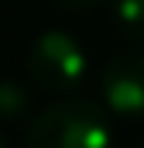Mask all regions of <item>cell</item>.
Returning <instances> with one entry per match:
<instances>
[{"mask_svg":"<svg viewBox=\"0 0 144 148\" xmlns=\"http://www.w3.org/2000/svg\"><path fill=\"white\" fill-rule=\"evenodd\" d=\"M28 148H113L110 110L93 100H62L35 114Z\"/></svg>","mask_w":144,"mask_h":148,"instance_id":"1","label":"cell"},{"mask_svg":"<svg viewBox=\"0 0 144 148\" xmlns=\"http://www.w3.org/2000/svg\"><path fill=\"white\" fill-rule=\"evenodd\" d=\"M89 73V55L69 31H41L28 45V76L41 93H72Z\"/></svg>","mask_w":144,"mask_h":148,"instance_id":"2","label":"cell"},{"mask_svg":"<svg viewBox=\"0 0 144 148\" xmlns=\"http://www.w3.org/2000/svg\"><path fill=\"white\" fill-rule=\"evenodd\" d=\"M103 107L117 117L137 121L144 117V48H130L113 55L100 76Z\"/></svg>","mask_w":144,"mask_h":148,"instance_id":"3","label":"cell"},{"mask_svg":"<svg viewBox=\"0 0 144 148\" xmlns=\"http://www.w3.org/2000/svg\"><path fill=\"white\" fill-rule=\"evenodd\" d=\"M35 107V97H31V86L14 79V76H3L0 79V124H21L31 117Z\"/></svg>","mask_w":144,"mask_h":148,"instance_id":"4","label":"cell"},{"mask_svg":"<svg viewBox=\"0 0 144 148\" xmlns=\"http://www.w3.org/2000/svg\"><path fill=\"white\" fill-rule=\"evenodd\" d=\"M110 21L120 38L144 45V0H110Z\"/></svg>","mask_w":144,"mask_h":148,"instance_id":"5","label":"cell"},{"mask_svg":"<svg viewBox=\"0 0 144 148\" xmlns=\"http://www.w3.org/2000/svg\"><path fill=\"white\" fill-rule=\"evenodd\" d=\"M52 3L69 7V10H89V7H103V3H110V0H52Z\"/></svg>","mask_w":144,"mask_h":148,"instance_id":"6","label":"cell"},{"mask_svg":"<svg viewBox=\"0 0 144 148\" xmlns=\"http://www.w3.org/2000/svg\"><path fill=\"white\" fill-rule=\"evenodd\" d=\"M0 148H7V141H3V138H0Z\"/></svg>","mask_w":144,"mask_h":148,"instance_id":"7","label":"cell"},{"mask_svg":"<svg viewBox=\"0 0 144 148\" xmlns=\"http://www.w3.org/2000/svg\"><path fill=\"white\" fill-rule=\"evenodd\" d=\"M141 148H144V145H141Z\"/></svg>","mask_w":144,"mask_h":148,"instance_id":"8","label":"cell"}]
</instances>
